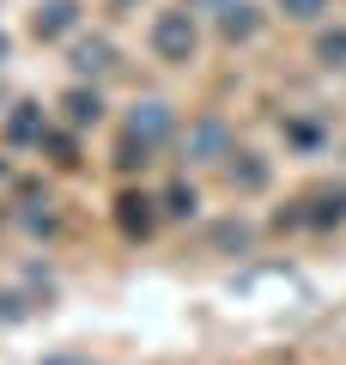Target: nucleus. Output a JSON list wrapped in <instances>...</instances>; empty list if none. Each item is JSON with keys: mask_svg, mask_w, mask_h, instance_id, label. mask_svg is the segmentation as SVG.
<instances>
[{"mask_svg": "<svg viewBox=\"0 0 346 365\" xmlns=\"http://www.w3.org/2000/svg\"><path fill=\"white\" fill-rule=\"evenodd\" d=\"M0 61H6V37H0Z\"/></svg>", "mask_w": 346, "mask_h": 365, "instance_id": "nucleus-13", "label": "nucleus"}, {"mask_svg": "<svg viewBox=\"0 0 346 365\" xmlns=\"http://www.w3.org/2000/svg\"><path fill=\"white\" fill-rule=\"evenodd\" d=\"M73 67H79V73H103V67H110V43H103V37L79 43V49H73Z\"/></svg>", "mask_w": 346, "mask_h": 365, "instance_id": "nucleus-5", "label": "nucleus"}, {"mask_svg": "<svg viewBox=\"0 0 346 365\" xmlns=\"http://www.w3.org/2000/svg\"><path fill=\"white\" fill-rule=\"evenodd\" d=\"M194 19L189 13H158V25H152V49L164 55V61H189L194 55Z\"/></svg>", "mask_w": 346, "mask_h": 365, "instance_id": "nucleus-1", "label": "nucleus"}, {"mask_svg": "<svg viewBox=\"0 0 346 365\" xmlns=\"http://www.w3.org/2000/svg\"><path fill=\"white\" fill-rule=\"evenodd\" d=\"M280 6H285V13H292V19H316L322 6H328V0H280Z\"/></svg>", "mask_w": 346, "mask_h": 365, "instance_id": "nucleus-11", "label": "nucleus"}, {"mask_svg": "<svg viewBox=\"0 0 346 365\" xmlns=\"http://www.w3.org/2000/svg\"><path fill=\"white\" fill-rule=\"evenodd\" d=\"M13 140H37V116H31V104H19V116H13Z\"/></svg>", "mask_w": 346, "mask_h": 365, "instance_id": "nucleus-10", "label": "nucleus"}, {"mask_svg": "<svg viewBox=\"0 0 346 365\" xmlns=\"http://www.w3.org/2000/svg\"><path fill=\"white\" fill-rule=\"evenodd\" d=\"M231 182H243V189H261V182H268V170H261L256 158L243 153V165H231Z\"/></svg>", "mask_w": 346, "mask_h": 365, "instance_id": "nucleus-9", "label": "nucleus"}, {"mask_svg": "<svg viewBox=\"0 0 346 365\" xmlns=\"http://www.w3.org/2000/svg\"><path fill=\"white\" fill-rule=\"evenodd\" d=\"M219 31H225V37H256V6H237V0H231V6H219Z\"/></svg>", "mask_w": 346, "mask_h": 365, "instance_id": "nucleus-4", "label": "nucleus"}, {"mask_svg": "<svg viewBox=\"0 0 346 365\" xmlns=\"http://www.w3.org/2000/svg\"><path fill=\"white\" fill-rule=\"evenodd\" d=\"M316 55H322L328 67H346V31H328V37L316 43Z\"/></svg>", "mask_w": 346, "mask_h": 365, "instance_id": "nucleus-8", "label": "nucleus"}, {"mask_svg": "<svg viewBox=\"0 0 346 365\" xmlns=\"http://www.w3.org/2000/svg\"><path fill=\"white\" fill-rule=\"evenodd\" d=\"M146 207H152V201H140V195H128V201H122V225H128V232H152V213H146Z\"/></svg>", "mask_w": 346, "mask_h": 365, "instance_id": "nucleus-7", "label": "nucleus"}, {"mask_svg": "<svg viewBox=\"0 0 346 365\" xmlns=\"http://www.w3.org/2000/svg\"><path fill=\"white\" fill-rule=\"evenodd\" d=\"M170 213H194V189H182V182H177V189H170Z\"/></svg>", "mask_w": 346, "mask_h": 365, "instance_id": "nucleus-12", "label": "nucleus"}, {"mask_svg": "<svg viewBox=\"0 0 346 365\" xmlns=\"http://www.w3.org/2000/svg\"><path fill=\"white\" fill-rule=\"evenodd\" d=\"M128 134H134V140H140V146L164 140V134H170V110H164V104H140V110H134V116H128Z\"/></svg>", "mask_w": 346, "mask_h": 365, "instance_id": "nucleus-2", "label": "nucleus"}, {"mask_svg": "<svg viewBox=\"0 0 346 365\" xmlns=\"http://www.w3.org/2000/svg\"><path fill=\"white\" fill-rule=\"evenodd\" d=\"M73 19H79V6L73 0H49V6H37V37H61V31H73Z\"/></svg>", "mask_w": 346, "mask_h": 365, "instance_id": "nucleus-3", "label": "nucleus"}, {"mask_svg": "<svg viewBox=\"0 0 346 365\" xmlns=\"http://www.w3.org/2000/svg\"><path fill=\"white\" fill-rule=\"evenodd\" d=\"M98 91H67V116H73L79 122V128H85V122H98Z\"/></svg>", "mask_w": 346, "mask_h": 365, "instance_id": "nucleus-6", "label": "nucleus"}]
</instances>
